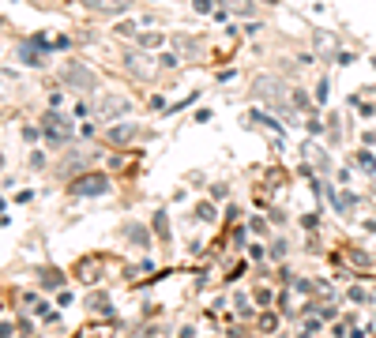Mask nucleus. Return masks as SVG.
Here are the masks:
<instances>
[{
	"mask_svg": "<svg viewBox=\"0 0 376 338\" xmlns=\"http://www.w3.org/2000/svg\"><path fill=\"white\" fill-rule=\"evenodd\" d=\"M87 8H98V12H124L128 0H83Z\"/></svg>",
	"mask_w": 376,
	"mask_h": 338,
	"instance_id": "nucleus-3",
	"label": "nucleus"
},
{
	"mask_svg": "<svg viewBox=\"0 0 376 338\" xmlns=\"http://www.w3.org/2000/svg\"><path fill=\"white\" fill-rule=\"evenodd\" d=\"M226 8H237V15H249V12H252L249 0H226Z\"/></svg>",
	"mask_w": 376,
	"mask_h": 338,
	"instance_id": "nucleus-4",
	"label": "nucleus"
},
{
	"mask_svg": "<svg viewBox=\"0 0 376 338\" xmlns=\"http://www.w3.org/2000/svg\"><path fill=\"white\" fill-rule=\"evenodd\" d=\"M64 83H68V87H83V91H87V87H94V79L87 76L83 64H68V68H64Z\"/></svg>",
	"mask_w": 376,
	"mask_h": 338,
	"instance_id": "nucleus-2",
	"label": "nucleus"
},
{
	"mask_svg": "<svg viewBox=\"0 0 376 338\" xmlns=\"http://www.w3.org/2000/svg\"><path fill=\"white\" fill-rule=\"evenodd\" d=\"M71 192H79V196H98V192H109V181L106 177H79L76 184H71Z\"/></svg>",
	"mask_w": 376,
	"mask_h": 338,
	"instance_id": "nucleus-1",
	"label": "nucleus"
}]
</instances>
